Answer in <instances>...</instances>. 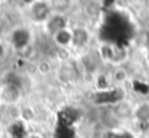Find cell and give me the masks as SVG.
Segmentation results:
<instances>
[{
  "label": "cell",
  "instance_id": "obj_10",
  "mask_svg": "<svg viewBox=\"0 0 149 138\" xmlns=\"http://www.w3.org/2000/svg\"><path fill=\"white\" fill-rule=\"evenodd\" d=\"M37 68H38V71H40L41 74H47V73L51 71V64H50L48 60H41V61L38 62Z\"/></svg>",
  "mask_w": 149,
  "mask_h": 138
},
{
  "label": "cell",
  "instance_id": "obj_2",
  "mask_svg": "<svg viewBox=\"0 0 149 138\" xmlns=\"http://www.w3.org/2000/svg\"><path fill=\"white\" fill-rule=\"evenodd\" d=\"M10 42L18 51L24 49L28 45H31V34H29V31L25 29V28H16L12 32V35H10Z\"/></svg>",
  "mask_w": 149,
  "mask_h": 138
},
{
  "label": "cell",
  "instance_id": "obj_4",
  "mask_svg": "<svg viewBox=\"0 0 149 138\" xmlns=\"http://www.w3.org/2000/svg\"><path fill=\"white\" fill-rule=\"evenodd\" d=\"M44 25H45V31L53 36V35L57 34L58 31L67 28V19L64 18V15L56 13V15H51V16L48 18V21H47Z\"/></svg>",
  "mask_w": 149,
  "mask_h": 138
},
{
  "label": "cell",
  "instance_id": "obj_5",
  "mask_svg": "<svg viewBox=\"0 0 149 138\" xmlns=\"http://www.w3.org/2000/svg\"><path fill=\"white\" fill-rule=\"evenodd\" d=\"M51 38H53L54 45L58 47V49H67V47H70L72 42H73V35H72V31L69 28L58 31Z\"/></svg>",
  "mask_w": 149,
  "mask_h": 138
},
{
  "label": "cell",
  "instance_id": "obj_11",
  "mask_svg": "<svg viewBox=\"0 0 149 138\" xmlns=\"http://www.w3.org/2000/svg\"><path fill=\"white\" fill-rule=\"evenodd\" d=\"M34 116H35V113H34V111H32L31 108H24V109H21V118L24 119V122L32 121Z\"/></svg>",
  "mask_w": 149,
  "mask_h": 138
},
{
  "label": "cell",
  "instance_id": "obj_7",
  "mask_svg": "<svg viewBox=\"0 0 149 138\" xmlns=\"http://www.w3.org/2000/svg\"><path fill=\"white\" fill-rule=\"evenodd\" d=\"M9 132H10L12 138H26L28 137L26 129H25V126H24V124L21 121L13 122L10 125V128H9Z\"/></svg>",
  "mask_w": 149,
  "mask_h": 138
},
{
  "label": "cell",
  "instance_id": "obj_8",
  "mask_svg": "<svg viewBox=\"0 0 149 138\" xmlns=\"http://www.w3.org/2000/svg\"><path fill=\"white\" fill-rule=\"evenodd\" d=\"M127 79H129V73H127V70H126L124 67H116L114 68V71L111 74V80L114 83L123 84V83L127 82Z\"/></svg>",
  "mask_w": 149,
  "mask_h": 138
},
{
  "label": "cell",
  "instance_id": "obj_13",
  "mask_svg": "<svg viewBox=\"0 0 149 138\" xmlns=\"http://www.w3.org/2000/svg\"><path fill=\"white\" fill-rule=\"evenodd\" d=\"M3 54H5V48H3V45L0 44V58L3 57Z\"/></svg>",
  "mask_w": 149,
  "mask_h": 138
},
{
  "label": "cell",
  "instance_id": "obj_6",
  "mask_svg": "<svg viewBox=\"0 0 149 138\" xmlns=\"http://www.w3.org/2000/svg\"><path fill=\"white\" fill-rule=\"evenodd\" d=\"M72 35H73V42L72 45L74 47H84L86 45L88 39H89V34L86 29L84 28H76V29H73L72 31Z\"/></svg>",
  "mask_w": 149,
  "mask_h": 138
},
{
  "label": "cell",
  "instance_id": "obj_1",
  "mask_svg": "<svg viewBox=\"0 0 149 138\" xmlns=\"http://www.w3.org/2000/svg\"><path fill=\"white\" fill-rule=\"evenodd\" d=\"M51 8L50 3L47 2H34L31 6V16L35 22H42L45 23L48 18L51 16Z\"/></svg>",
  "mask_w": 149,
  "mask_h": 138
},
{
  "label": "cell",
  "instance_id": "obj_12",
  "mask_svg": "<svg viewBox=\"0 0 149 138\" xmlns=\"http://www.w3.org/2000/svg\"><path fill=\"white\" fill-rule=\"evenodd\" d=\"M26 138H42V135H40V134H29Z\"/></svg>",
  "mask_w": 149,
  "mask_h": 138
},
{
  "label": "cell",
  "instance_id": "obj_9",
  "mask_svg": "<svg viewBox=\"0 0 149 138\" xmlns=\"http://www.w3.org/2000/svg\"><path fill=\"white\" fill-rule=\"evenodd\" d=\"M133 115H134L139 121H142V122L149 121V105H148V103H140V105H137V106L133 109Z\"/></svg>",
  "mask_w": 149,
  "mask_h": 138
},
{
  "label": "cell",
  "instance_id": "obj_14",
  "mask_svg": "<svg viewBox=\"0 0 149 138\" xmlns=\"http://www.w3.org/2000/svg\"><path fill=\"white\" fill-rule=\"evenodd\" d=\"M0 138H2V126H0Z\"/></svg>",
  "mask_w": 149,
  "mask_h": 138
},
{
  "label": "cell",
  "instance_id": "obj_3",
  "mask_svg": "<svg viewBox=\"0 0 149 138\" xmlns=\"http://www.w3.org/2000/svg\"><path fill=\"white\" fill-rule=\"evenodd\" d=\"M21 97V87L15 83H8L0 90V99L9 105H15Z\"/></svg>",
  "mask_w": 149,
  "mask_h": 138
}]
</instances>
